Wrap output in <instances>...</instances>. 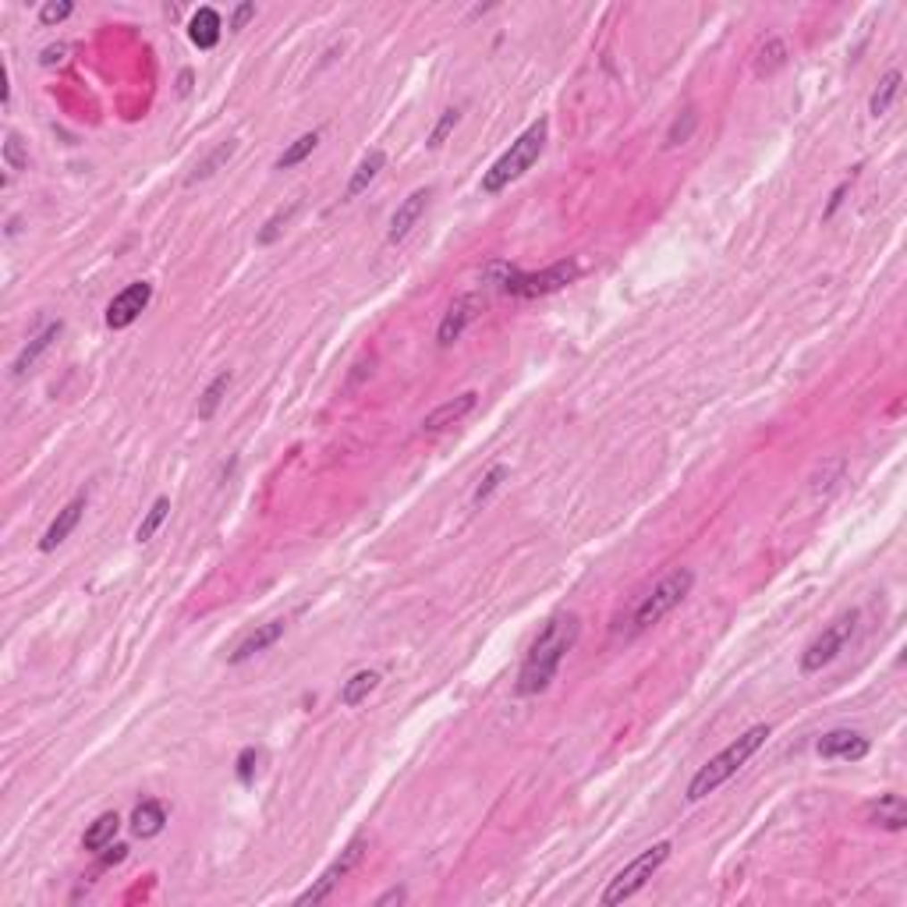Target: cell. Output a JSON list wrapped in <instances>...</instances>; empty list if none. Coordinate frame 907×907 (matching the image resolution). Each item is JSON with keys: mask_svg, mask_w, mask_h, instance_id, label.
<instances>
[{"mask_svg": "<svg viewBox=\"0 0 907 907\" xmlns=\"http://www.w3.org/2000/svg\"><path fill=\"white\" fill-rule=\"evenodd\" d=\"M82 510H86V493H82V497H75V500L64 507V510H57V517L50 521V528H46V535H43L39 550H43V553L57 550V546H61V542L75 532V525L82 521Z\"/></svg>", "mask_w": 907, "mask_h": 907, "instance_id": "cell-13", "label": "cell"}, {"mask_svg": "<svg viewBox=\"0 0 907 907\" xmlns=\"http://www.w3.org/2000/svg\"><path fill=\"white\" fill-rule=\"evenodd\" d=\"M153 298V288L146 284V281H139V284H128L113 302L106 308V326L110 330H124V326H131L142 312H146V305Z\"/></svg>", "mask_w": 907, "mask_h": 907, "instance_id": "cell-9", "label": "cell"}, {"mask_svg": "<svg viewBox=\"0 0 907 907\" xmlns=\"http://www.w3.org/2000/svg\"><path fill=\"white\" fill-rule=\"evenodd\" d=\"M167 514H171V500H167V497H160V500H156V504L149 507V514H146V521H142V525H139V532H135V539H139V542H149V539H153V535H156V528H160V525H164V521H167Z\"/></svg>", "mask_w": 907, "mask_h": 907, "instance_id": "cell-26", "label": "cell"}, {"mask_svg": "<svg viewBox=\"0 0 907 907\" xmlns=\"http://www.w3.org/2000/svg\"><path fill=\"white\" fill-rule=\"evenodd\" d=\"M479 308H483V298L479 295H465V298H458V302L447 308V315H443V323H440V344H454L461 333H465V326L479 315Z\"/></svg>", "mask_w": 907, "mask_h": 907, "instance_id": "cell-11", "label": "cell"}, {"mask_svg": "<svg viewBox=\"0 0 907 907\" xmlns=\"http://www.w3.org/2000/svg\"><path fill=\"white\" fill-rule=\"evenodd\" d=\"M784 57H787V46H784V39H769V43L762 46V54H759V75H769V71H777V68L784 64Z\"/></svg>", "mask_w": 907, "mask_h": 907, "instance_id": "cell-28", "label": "cell"}, {"mask_svg": "<svg viewBox=\"0 0 907 907\" xmlns=\"http://www.w3.org/2000/svg\"><path fill=\"white\" fill-rule=\"evenodd\" d=\"M865 819H869L872 826H883V829H890V833H901L907 826L904 798H901V794H883L879 802H872V805L865 808Z\"/></svg>", "mask_w": 907, "mask_h": 907, "instance_id": "cell-15", "label": "cell"}, {"mask_svg": "<svg viewBox=\"0 0 907 907\" xmlns=\"http://www.w3.org/2000/svg\"><path fill=\"white\" fill-rule=\"evenodd\" d=\"M167 826V808L160 802H142V805L131 811V833L135 836H156L160 829Z\"/></svg>", "mask_w": 907, "mask_h": 907, "instance_id": "cell-18", "label": "cell"}, {"mask_svg": "<svg viewBox=\"0 0 907 907\" xmlns=\"http://www.w3.org/2000/svg\"><path fill=\"white\" fill-rule=\"evenodd\" d=\"M61 330H64L61 323H50L43 333H36V337L25 344V351L18 355V362H14V376H21V373H25V369H29V365H32V362H36V358H39V355H43V351H46V348L61 337Z\"/></svg>", "mask_w": 907, "mask_h": 907, "instance_id": "cell-21", "label": "cell"}, {"mask_svg": "<svg viewBox=\"0 0 907 907\" xmlns=\"http://www.w3.org/2000/svg\"><path fill=\"white\" fill-rule=\"evenodd\" d=\"M692 585H695V575H692L688 567H677V571H670L667 578H659V582L652 585V592H649V596L638 603L634 617H631L634 631H645V627L659 624V620H663L670 609H677V606L688 600Z\"/></svg>", "mask_w": 907, "mask_h": 907, "instance_id": "cell-4", "label": "cell"}, {"mask_svg": "<svg viewBox=\"0 0 907 907\" xmlns=\"http://www.w3.org/2000/svg\"><path fill=\"white\" fill-rule=\"evenodd\" d=\"M252 14H256V7H252V4H241V7L234 11V18H231V29H241V25H245Z\"/></svg>", "mask_w": 907, "mask_h": 907, "instance_id": "cell-37", "label": "cell"}, {"mask_svg": "<svg viewBox=\"0 0 907 907\" xmlns=\"http://www.w3.org/2000/svg\"><path fill=\"white\" fill-rule=\"evenodd\" d=\"M429 196H433V189H418V192H411V196L398 206V213H394V220H391V234H387L394 245L411 234V227L418 223V216H422L425 206H429Z\"/></svg>", "mask_w": 907, "mask_h": 907, "instance_id": "cell-14", "label": "cell"}, {"mask_svg": "<svg viewBox=\"0 0 907 907\" xmlns=\"http://www.w3.org/2000/svg\"><path fill=\"white\" fill-rule=\"evenodd\" d=\"M458 117H461V113H458V110H443V117H440V124H436V128H433V135H429V146H440V142H443V139H447V131H450V128H454V124H458Z\"/></svg>", "mask_w": 907, "mask_h": 907, "instance_id": "cell-34", "label": "cell"}, {"mask_svg": "<svg viewBox=\"0 0 907 907\" xmlns=\"http://www.w3.org/2000/svg\"><path fill=\"white\" fill-rule=\"evenodd\" d=\"M234 149H238L234 142H220V146H216V149H213V153H209V156L202 160L199 167L192 171L189 185H192V181H206V178H213V174H216V171H220V167H223V164H227V160L234 156Z\"/></svg>", "mask_w": 907, "mask_h": 907, "instance_id": "cell-25", "label": "cell"}, {"mask_svg": "<svg viewBox=\"0 0 907 907\" xmlns=\"http://www.w3.org/2000/svg\"><path fill=\"white\" fill-rule=\"evenodd\" d=\"M394 901L401 904V901H404V890H391V894H383V897H380L376 904H394Z\"/></svg>", "mask_w": 907, "mask_h": 907, "instance_id": "cell-38", "label": "cell"}, {"mask_svg": "<svg viewBox=\"0 0 907 907\" xmlns=\"http://www.w3.org/2000/svg\"><path fill=\"white\" fill-rule=\"evenodd\" d=\"M500 479H507V465H493L486 475H483V483H479V490H475V497H472V504H486L490 500V493L500 486Z\"/></svg>", "mask_w": 907, "mask_h": 907, "instance_id": "cell-30", "label": "cell"}, {"mask_svg": "<svg viewBox=\"0 0 907 907\" xmlns=\"http://www.w3.org/2000/svg\"><path fill=\"white\" fill-rule=\"evenodd\" d=\"M854 624H858V613L851 609V613H840L811 645L805 649V656H802V670L805 674H819L826 663H833L836 659V652L851 642V634H854Z\"/></svg>", "mask_w": 907, "mask_h": 907, "instance_id": "cell-7", "label": "cell"}, {"mask_svg": "<svg viewBox=\"0 0 907 907\" xmlns=\"http://www.w3.org/2000/svg\"><path fill=\"white\" fill-rule=\"evenodd\" d=\"M295 209H298V202H291V206H288V209H281V213H277V216H273V220H270V223H266V231H263V234H259V241H263V245H270V241H273V238H277V234H281V223H288V220H291V213H295Z\"/></svg>", "mask_w": 907, "mask_h": 907, "instance_id": "cell-32", "label": "cell"}, {"mask_svg": "<svg viewBox=\"0 0 907 907\" xmlns=\"http://www.w3.org/2000/svg\"><path fill=\"white\" fill-rule=\"evenodd\" d=\"M578 273H582V266L575 259L553 263L542 273H521V270L510 266L500 288H504L507 295H517V298H539V295H553V291L567 288L571 281H578Z\"/></svg>", "mask_w": 907, "mask_h": 907, "instance_id": "cell-6", "label": "cell"}, {"mask_svg": "<svg viewBox=\"0 0 907 907\" xmlns=\"http://www.w3.org/2000/svg\"><path fill=\"white\" fill-rule=\"evenodd\" d=\"M68 14H71V4H68V0H64V4H46V7L39 11V21H43V25H54V21H64Z\"/></svg>", "mask_w": 907, "mask_h": 907, "instance_id": "cell-35", "label": "cell"}, {"mask_svg": "<svg viewBox=\"0 0 907 907\" xmlns=\"http://www.w3.org/2000/svg\"><path fill=\"white\" fill-rule=\"evenodd\" d=\"M376 688H380V674H376V670H358V674L340 688V702H344V706H362Z\"/></svg>", "mask_w": 907, "mask_h": 907, "instance_id": "cell-22", "label": "cell"}, {"mask_svg": "<svg viewBox=\"0 0 907 907\" xmlns=\"http://www.w3.org/2000/svg\"><path fill=\"white\" fill-rule=\"evenodd\" d=\"M766 737H769V726H766V723H759V726L744 730L741 737H734L716 759H709L706 766L692 777V784H688V802H702L712 791H719V787L766 744Z\"/></svg>", "mask_w": 907, "mask_h": 907, "instance_id": "cell-2", "label": "cell"}, {"mask_svg": "<svg viewBox=\"0 0 907 907\" xmlns=\"http://www.w3.org/2000/svg\"><path fill=\"white\" fill-rule=\"evenodd\" d=\"M815 752L822 759H851V762H858V759L869 755V737H861L854 730H833V734L819 737Z\"/></svg>", "mask_w": 907, "mask_h": 907, "instance_id": "cell-10", "label": "cell"}, {"mask_svg": "<svg viewBox=\"0 0 907 907\" xmlns=\"http://www.w3.org/2000/svg\"><path fill=\"white\" fill-rule=\"evenodd\" d=\"M695 124H699V113H695V110H684V113L674 121V128L667 131V146H681V142H688V139H692V131H695Z\"/></svg>", "mask_w": 907, "mask_h": 907, "instance_id": "cell-29", "label": "cell"}, {"mask_svg": "<svg viewBox=\"0 0 907 907\" xmlns=\"http://www.w3.org/2000/svg\"><path fill=\"white\" fill-rule=\"evenodd\" d=\"M383 160H387V156H383V149H373V153H369V156H365V160L358 164V171L351 174V181H348V192H344V199H355L358 192H365V189L373 185V178H376V174L383 171Z\"/></svg>", "mask_w": 907, "mask_h": 907, "instance_id": "cell-20", "label": "cell"}, {"mask_svg": "<svg viewBox=\"0 0 907 907\" xmlns=\"http://www.w3.org/2000/svg\"><path fill=\"white\" fill-rule=\"evenodd\" d=\"M546 121L539 117L528 131H521L514 142H510V149H507L504 156L486 171V178H483V192H504L510 181H517L535 160H539V153H542V146H546Z\"/></svg>", "mask_w": 907, "mask_h": 907, "instance_id": "cell-3", "label": "cell"}, {"mask_svg": "<svg viewBox=\"0 0 907 907\" xmlns=\"http://www.w3.org/2000/svg\"><path fill=\"white\" fill-rule=\"evenodd\" d=\"M256 762H259V752H256V748H245V752L238 755V780H241V784H252Z\"/></svg>", "mask_w": 907, "mask_h": 907, "instance_id": "cell-33", "label": "cell"}, {"mask_svg": "<svg viewBox=\"0 0 907 907\" xmlns=\"http://www.w3.org/2000/svg\"><path fill=\"white\" fill-rule=\"evenodd\" d=\"M284 620H266V624H259L252 634H245L241 642H238V649L231 652V663H245V659H252L256 652H266L270 645H277L281 642V634H284Z\"/></svg>", "mask_w": 907, "mask_h": 907, "instance_id": "cell-12", "label": "cell"}, {"mask_svg": "<svg viewBox=\"0 0 907 907\" xmlns=\"http://www.w3.org/2000/svg\"><path fill=\"white\" fill-rule=\"evenodd\" d=\"M479 401V394H461V398H454V401L440 404L436 411H429L425 418H422V433H440V429H447V425H454V422H461L472 407Z\"/></svg>", "mask_w": 907, "mask_h": 907, "instance_id": "cell-16", "label": "cell"}, {"mask_svg": "<svg viewBox=\"0 0 907 907\" xmlns=\"http://www.w3.org/2000/svg\"><path fill=\"white\" fill-rule=\"evenodd\" d=\"M117 829H121V819H117V811H103L100 819L86 829V836H82V847L86 851H103V847H110L113 844V836H117Z\"/></svg>", "mask_w": 907, "mask_h": 907, "instance_id": "cell-19", "label": "cell"}, {"mask_svg": "<svg viewBox=\"0 0 907 907\" xmlns=\"http://www.w3.org/2000/svg\"><path fill=\"white\" fill-rule=\"evenodd\" d=\"M670 844L667 840H659V844H652L649 851H642L631 865H624L617 876H613V883L606 886V894H603V904H620V901H627L631 894H638L659 869H663V861L670 858Z\"/></svg>", "mask_w": 907, "mask_h": 907, "instance_id": "cell-5", "label": "cell"}, {"mask_svg": "<svg viewBox=\"0 0 907 907\" xmlns=\"http://www.w3.org/2000/svg\"><path fill=\"white\" fill-rule=\"evenodd\" d=\"M227 387H231V373H220L209 387H206V394H202V404H199V418H213V411L220 407L223 401V394H227Z\"/></svg>", "mask_w": 907, "mask_h": 907, "instance_id": "cell-27", "label": "cell"}, {"mask_svg": "<svg viewBox=\"0 0 907 907\" xmlns=\"http://www.w3.org/2000/svg\"><path fill=\"white\" fill-rule=\"evenodd\" d=\"M578 631H582V620H578L575 613L553 617V620L539 631V638L532 642V649H528V656H525V663H521V674H517L514 692L525 695V699L546 692L550 681L557 677L564 656H567L571 645L578 642Z\"/></svg>", "mask_w": 907, "mask_h": 907, "instance_id": "cell-1", "label": "cell"}, {"mask_svg": "<svg viewBox=\"0 0 907 907\" xmlns=\"http://www.w3.org/2000/svg\"><path fill=\"white\" fill-rule=\"evenodd\" d=\"M319 146V131H308V135H302V139H295L281 156H277V171H291V167H298L305 156L312 153Z\"/></svg>", "mask_w": 907, "mask_h": 907, "instance_id": "cell-24", "label": "cell"}, {"mask_svg": "<svg viewBox=\"0 0 907 907\" xmlns=\"http://www.w3.org/2000/svg\"><path fill=\"white\" fill-rule=\"evenodd\" d=\"M189 36H192V43H196L199 50L216 46V43H220V14H216L213 7H199V11L192 14V21H189Z\"/></svg>", "mask_w": 907, "mask_h": 907, "instance_id": "cell-17", "label": "cell"}, {"mask_svg": "<svg viewBox=\"0 0 907 907\" xmlns=\"http://www.w3.org/2000/svg\"><path fill=\"white\" fill-rule=\"evenodd\" d=\"M124 854H128V847L124 844H117V847H110V854L100 861V869L97 872H103V869H110V865H117V861H124Z\"/></svg>", "mask_w": 907, "mask_h": 907, "instance_id": "cell-36", "label": "cell"}, {"mask_svg": "<svg viewBox=\"0 0 907 907\" xmlns=\"http://www.w3.org/2000/svg\"><path fill=\"white\" fill-rule=\"evenodd\" d=\"M901 82H904V75L901 71H890L883 82H879V89L872 93V100H869V110H872V117H883L894 100H897V93H901Z\"/></svg>", "mask_w": 907, "mask_h": 907, "instance_id": "cell-23", "label": "cell"}, {"mask_svg": "<svg viewBox=\"0 0 907 907\" xmlns=\"http://www.w3.org/2000/svg\"><path fill=\"white\" fill-rule=\"evenodd\" d=\"M4 160H7V167H11V171H21V167L29 164L25 146H21V139H18L14 131H7V142H4Z\"/></svg>", "mask_w": 907, "mask_h": 907, "instance_id": "cell-31", "label": "cell"}, {"mask_svg": "<svg viewBox=\"0 0 907 907\" xmlns=\"http://www.w3.org/2000/svg\"><path fill=\"white\" fill-rule=\"evenodd\" d=\"M362 854H365V840H351V844L344 847V854H340V858H337V861H333V865L319 876V883H312L302 897H298V904H319V901H326V897H330V890H333V886H337V883H340V879H344V876H348V872L362 861Z\"/></svg>", "mask_w": 907, "mask_h": 907, "instance_id": "cell-8", "label": "cell"}]
</instances>
